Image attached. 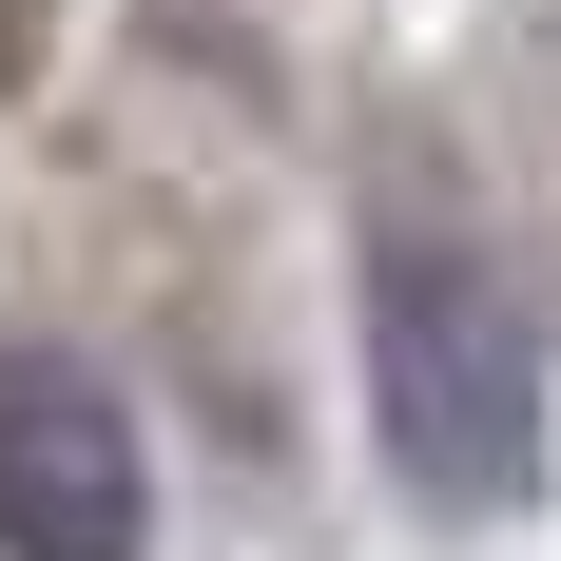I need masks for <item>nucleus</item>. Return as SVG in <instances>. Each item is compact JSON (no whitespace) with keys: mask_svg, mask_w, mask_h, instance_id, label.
I'll return each instance as SVG.
<instances>
[{"mask_svg":"<svg viewBox=\"0 0 561 561\" xmlns=\"http://www.w3.org/2000/svg\"><path fill=\"white\" fill-rule=\"evenodd\" d=\"M368 407H388V465L426 504H523L542 484V330L523 290L446 232H388L368 252Z\"/></svg>","mask_w":561,"mask_h":561,"instance_id":"f257e3e1","label":"nucleus"},{"mask_svg":"<svg viewBox=\"0 0 561 561\" xmlns=\"http://www.w3.org/2000/svg\"><path fill=\"white\" fill-rule=\"evenodd\" d=\"M136 542H156L136 407H116L78 348H20V368H0V561H136Z\"/></svg>","mask_w":561,"mask_h":561,"instance_id":"f03ea898","label":"nucleus"}]
</instances>
